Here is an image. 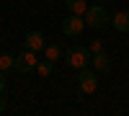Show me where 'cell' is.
Instances as JSON below:
<instances>
[{"label": "cell", "mask_w": 129, "mask_h": 116, "mask_svg": "<svg viewBox=\"0 0 129 116\" xmlns=\"http://www.w3.org/2000/svg\"><path fill=\"white\" fill-rule=\"evenodd\" d=\"M78 88H80V93H93L98 88V72L88 70V67L78 70Z\"/></svg>", "instance_id": "cell-3"}, {"label": "cell", "mask_w": 129, "mask_h": 116, "mask_svg": "<svg viewBox=\"0 0 129 116\" xmlns=\"http://www.w3.org/2000/svg\"><path fill=\"white\" fill-rule=\"evenodd\" d=\"M83 28H85V18H83V16L70 13L67 18L62 21V34H64V36H80Z\"/></svg>", "instance_id": "cell-4"}, {"label": "cell", "mask_w": 129, "mask_h": 116, "mask_svg": "<svg viewBox=\"0 0 129 116\" xmlns=\"http://www.w3.org/2000/svg\"><path fill=\"white\" fill-rule=\"evenodd\" d=\"M64 5H67V10L75 13V16H85V10H88V0H64Z\"/></svg>", "instance_id": "cell-9"}, {"label": "cell", "mask_w": 129, "mask_h": 116, "mask_svg": "<svg viewBox=\"0 0 129 116\" xmlns=\"http://www.w3.org/2000/svg\"><path fill=\"white\" fill-rule=\"evenodd\" d=\"M10 67H16V54H10V52H3V54H0V70L8 72Z\"/></svg>", "instance_id": "cell-11"}, {"label": "cell", "mask_w": 129, "mask_h": 116, "mask_svg": "<svg viewBox=\"0 0 129 116\" xmlns=\"http://www.w3.org/2000/svg\"><path fill=\"white\" fill-rule=\"evenodd\" d=\"M3 90H5V72L0 70V93H3Z\"/></svg>", "instance_id": "cell-14"}, {"label": "cell", "mask_w": 129, "mask_h": 116, "mask_svg": "<svg viewBox=\"0 0 129 116\" xmlns=\"http://www.w3.org/2000/svg\"><path fill=\"white\" fill-rule=\"evenodd\" d=\"M44 47H47V41H44V34L41 31H28L26 34V49H31V52H44Z\"/></svg>", "instance_id": "cell-6"}, {"label": "cell", "mask_w": 129, "mask_h": 116, "mask_svg": "<svg viewBox=\"0 0 129 116\" xmlns=\"http://www.w3.org/2000/svg\"><path fill=\"white\" fill-rule=\"evenodd\" d=\"M44 57L52 59V62L62 59V47H59V44H47V47H44Z\"/></svg>", "instance_id": "cell-10"}, {"label": "cell", "mask_w": 129, "mask_h": 116, "mask_svg": "<svg viewBox=\"0 0 129 116\" xmlns=\"http://www.w3.org/2000/svg\"><path fill=\"white\" fill-rule=\"evenodd\" d=\"M62 59L67 62V67L83 70V67H88V62L93 59V54H90V49H85V47H72V49H67L62 54Z\"/></svg>", "instance_id": "cell-1"}, {"label": "cell", "mask_w": 129, "mask_h": 116, "mask_svg": "<svg viewBox=\"0 0 129 116\" xmlns=\"http://www.w3.org/2000/svg\"><path fill=\"white\" fill-rule=\"evenodd\" d=\"M93 70L95 72H109L111 70V57L106 54V52H98V54H93Z\"/></svg>", "instance_id": "cell-7"}, {"label": "cell", "mask_w": 129, "mask_h": 116, "mask_svg": "<svg viewBox=\"0 0 129 116\" xmlns=\"http://www.w3.org/2000/svg\"><path fill=\"white\" fill-rule=\"evenodd\" d=\"M5 111V98H0V113Z\"/></svg>", "instance_id": "cell-15"}, {"label": "cell", "mask_w": 129, "mask_h": 116, "mask_svg": "<svg viewBox=\"0 0 129 116\" xmlns=\"http://www.w3.org/2000/svg\"><path fill=\"white\" fill-rule=\"evenodd\" d=\"M36 52H31V49H23L21 54H16V70L18 72H28V70H36Z\"/></svg>", "instance_id": "cell-5"}, {"label": "cell", "mask_w": 129, "mask_h": 116, "mask_svg": "<svg viewBox=\"0 0 129 116\" xmlns=\"http://www.w3.org/2000/svg\"><path fill=\"white\" fill-rule=\"evenodd\" d=\"M111 23L116 31H121V34H126L129 31V10H119V13L111 16Z\"/></svg>", "instance_id": "cell-8"}, {"label": "cell", "mask_w": 129, "mask_h": 116, "mask_svg": "<svg viewBox=\"0 0 129 116\" xmlns=\"http://www.w3.org/2000/svg\"><path fill=\"white\" fill-rule=\"evenodd\" d=\"M52 65H54V62H52V59H41V62H36V72H39V75L41 78H47V75H52Z\"/></svg>", "instance_id": "cell-12"}, {"label": "cell", "mask_w": 129, "mask_h": 116, "mask_svg": "<svg viewBox=\"0 0 129 116\" xmlns=\"http://www.w3.org/2000/svg\"><path fill=\"white\" fill-rule=\"evenodd\" d=\"M98 52H103V49H101V41H98V39H95V41H93V44H90V54H98Z\"/></svg>", "instance_id": "cell-13"}, {"label": "cell", "mask_w": 129, "mask_h": 116, "mask_svg": "<svg viewBox=\"0 0 129 116\" xmlns=\"http://www.w3.org/2000/svg\"><path fill=\"white\" fill-rule=\"evenodd\" d=\"M83 18H85V26H88V28H95V31H101V28L109 26V10H106L103 5H93V8H88Z\"/></svg>", "instance_id": "cell-2"}]
</instances>
